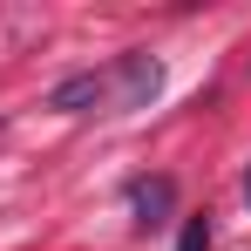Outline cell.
<instances>
[{
    "label": "cell",
    "instance_id": "6da1fadb",
    "mask_svg": "<svg viewBox=\"0 0 251 251\" xmlns=\"http://www.w3.org/2000/svg\"><path fill=\"white\" fill-rule=\"evenodd\" d=\"M156 88H163V61H156V54H143V48L123 54V61L109 68V102H116V109H150V102H156Z\"/></svg>",
    "mask_w": 251,
    "mask_h": 251
},
{
    "label": "cell",
    "instance_id": "7a4b0ae2",
    "mask_svg": "<svg viewBox=\"0 0 251 251\" xmlns=\"http://www.w3.org/2000/svg\"><path fill=\"white\" fill-rule=\"evenodd\" d=\"M95 102H109V75H95V68H82V75H68V82L48 88V109H61V116H82Z\"/></svg>",
    "mask_w": 251,
    "mask_h": 251
},
{
    "label": "cell",
    "instance_id": "3957f363",
    "mask_svg": "<svg viewBox=\"0 0 251 251\" xmlns=\"http://www.w3.org/2000/svg\"><path fill=\"white\" fill-rule=\"evenodd\" d=\"M129 204H136V224H163L170 204H176V183L170 176H136L129 183Z\"/></svg>",
    "mask_w": 251,
    "mask_h": 251
},
{
    "label": "cell",
    "instance_id": "277c9868",
    "mask_svg": "<svg viewBox=\"0 0 251 251\" xmlns=\"http://www.w3.org/2000/svg\"><path fill=\"white\" fill-rule=\"evenodd\" d=\"M176 251H210V217H183V231H176Z\"/></svg>",
    "mask_w": 251,
    "mask_h": 251
},
{
    "label": "cell",
    "instance_id": "5b68a950",
    "mask_svg": "<svg viewBox=\"0 0 251 251\" xmlns=\"http://www.w3.org/2000/svg\"><path fill=\"white\" fill-rule=\"evenodd\" d=\"M245 204H251V170H245Z\"/></svg>",
    "mask_w": 251,
    "mask_h": 251
}]
</instances>
